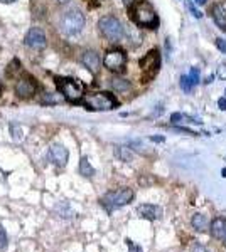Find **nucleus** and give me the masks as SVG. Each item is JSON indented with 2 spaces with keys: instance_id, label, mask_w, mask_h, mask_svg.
Wrapping results in <instances>:
<instances>
[{
  "instance_id": "obj_19",
  "label": "nucleus",
  "mask_w": 226,
  "mask_h": 252,
  "mask_svg": "<svg viewBox=\"0 0 226 252\" xmlns=\"http://www.w3.org/2000/svg\"><path fill=\"white\" fill-rule=\"evenodd\" d=\"M211 12H213V19H214V22H216L218 26H220L223 30H226V17L223 15V14H221V10L218 9V5H214Z\"/></svg>"
},
{
  "instance_id": "obj_14",
  "label": "nucleus",
  "mask_w": 226,
  "mask_h": 252,
  "mask_svg": "<svg viewBox=\"0 0 226 252\" xmlns=\"http://www.w3.org/2000/svg\"><path fill=\"white\" fill-rule=\"evenodd\" d=\"M210 232L214 239H225L226 237V219L216 217L210 223Z\"/></svg>"
},
{
  "instance_id": "obj_13",
  "label": "nucleus",
  "mask_w": 226,
  "mask_h": 252,
  "mask_svg": "<svg viewBox=\"0 0 226 252\" xmlns=\"http://www.w3.org/2000/svg\"><path fill=\"white\" fill-rule=\"evenodd\" d=\"M81 62H83L84 67L93 74H97L98 69H100V56H98L95 51H84L83 54H81Z\"/></svg>"
},
{
  "instance_id": "obj_24",
  "label": "nucleus",
  "mask_w": 226,
  "mask_h": 252,
  "mask_svg": "<svg viewBox=\"0 0 226 252\" xmlns=\"http://www.w3.org/2000/svg\"><path fill=\"white\" fill-rule=\"evenodd\" d=\"M186 5H188V9L191 10V14H193L196 19H201L203 17V14H201V10H197L196 7H194V3L191 2V0H186Z\"/></svg>"
},
{
  "instance_id": "obj_29",
  "label": "nucleus",
  "mask_w": 226,
  "mask_h": 252,
  "mask_svg": "<svg viewBox=\"0 0 226 252\" xmlns=\"http://www.w3.org/2000/svg\"><path fill=\"white\" fill-rule=\"evenodd\" d=\"M176 131H179V133H186V134H191V136H194V134H197L196 131H191L188 130V128H184V126H178V128H174Z\"/></svg>"
},
{
  "instance_id": "obj_30",
  "label": "nucleus",
  "mask_w": 226,
  "mask_h": 252,
  "mask_svg": "<svg viewBox=\"0 0 226 252\" xmlns=\"http://www.w3.org/2000/svg\"><path fill=\"white\" fill-rule=\"evenodd\" d=\"M216 45H218V49H220L221 52H225L226 54V41L225 39H216Z\"/></svg>"
},
{
  "instance_id": "obj_31",
  "label": "nucleus",
  "mask_w": 226,
  "mask_h": 252,
  "mask_svg": "<svg viewBox=\"0 0 226 252\" xmlns=\"http://www.w3.org/2000/svg\"><path fill=\"white\" fill-rule=\"evenodd\" d=\"M218 106H220L221 111H226V98H220V101H218Z\"/></svg>"
},
{
  "instance_id": "obj_32",
  "label": "nucleus",
  "mask_w": 226,
  "mask_h": 252,
  "mask_svg": "<svg viewBox=\"0 0 226 252\" xmlns=\"http://www.w3.org/2000/svg\"><path fill=\"white\" fill-rule=\"evenodd\" d=\"M218 9H220L221 14H223V15L226 17V0H225L223 3H218Z\"/></svg>"
},
{
  "instance_id": "obj_28",
  "label": "nucleus",
  "mask_w": 226,
  "mask_h": 252,
  "mask_svg": "<svg viewBox=\"0 0 226 252\" xmlns=\"http://www.w3.org/2000/svg\"><path fill=\"white\" fill-rule=\"evenodd\" d=\"M191 252H211L210 249H206V247L203 246V244L199 242H194L193 247H191Z\"/></svg>"
},
{
  "instance_id": "obj_26",
  "label": "nucleus",
  "mask_w": 226,
  "mask_h": 252,
  "mask_svg": "<svg viewBox=\"0 0 226 252\" xmlns=\"http://www.w3.org/2000/svg\"><path fill=\"white\" fill-rule=\"evenodd\" d=\"M181 88L184 91H188V93L191 91V88H193V83H191V79H189L188 76H182L181 77Z\"/></svg>"
},
{
  "instance_id": "obj_1",
  "label": "nucleus",
  "mask_w": 226,
  "mask_h": 252,
  "mask_svg": "<svg viewBox=\"0 0 226 252\" xmlns=\"http://www.w3.org/2000/svg\"><path fill=\"white\" fill-rule=\"evenodd\" d=\"M130 14H132L133 22L140 27L155 29L159 24L157 14H155L154 7H152L147 0H137V2L130 7Z\"/></svg>"
},
{
  "instance_id": "obj_38",
  "label": "nucleus",
  "mask_w": 226,
  "mask_h": 252,
  "mask_svg": "<svg viewBox=\"0 0 226 252\" xmlns=\"http://www.w3.org/2000/svg\"><path fill=\"white\" fill-rule=\"evenodd\" d=\"M204 2H206V0H196V3H199V5H203Z\"/></svg>"
},
{
  "instance_id": "obj_34",
  "label": "nucleus",
  "mask_w": 226,
  "mask_h": 252,
  "mask_svg": "<svg viewBox=\"0 0 226 252\" xmlns=\"http://www.w3.org/2000/svg\"><path fill=\"white\" fill-rule=\"evenodd\" d=\"M135 2H137V0H123V3H125L127 7H132V5H133V3H135Z\"/></svg>"
},
{
  "instance_id": "obj_16",
  "label": "nucleus",
  "mask_w": 226,
  "mask_h": 252,
  "mask_svg": "<svg viewBox=\"0 0 226 252\" xmlns=\"http://www.w3.org/2000/svg\"><path fill=\"white\" fill-rule=\"evenodd\" d=\"M191 225H193L197 232H206L208 230V219L204 217L203 214L197 212V214H194L193 217H191Z\"/></svg>"
},
{
  "instance_id": "obj_8",
  "label": "nucleus",
  "mask_w": 226,
  "mask_h": 252,
  "mask_svg": "<svg viewBox=\"0 0 226 252\" xmlns=\"http://www.w3.org/2000/svg\"><path fill=\"white\" fill-rule=\"evenodd\" d=\"M16 93H17L19 98H22V99L32 98V96L37 93L36 79H34V77H31V76H22L16 83Z\"/></svg>"
},
{
  "instance_id": "obj_22",
  "label": "nucleus",
  "mask_w": 226,
  "mask_h": 252,
  "mask_svg": "<svg viewBox=\"0 0 226 252\" xmlns=\"http://www.w3.org/2000/svg\"><path fill=\"white\" fill-rule=\"evenodd\" d=\"M112 86L115 88L116 91H123V89H127V88H129V83H127L125 79H113L112 81Z\"/></svg>"
},
{
  "instance_id": "obj_36",
  "label": "nucleus",
  "mask_w": 226,
  "mask_h": 252,
  "mask_svg": "<svg viewBox=\"0 0 226 252\" xmlns=\"http://www.w3.org/2000/svg\"><path fill=\"white\" fill-rule=\"evenodd\" d=\"M152 141H164L162 136H152Z\"/></svg>"
},
{
  "instance_id": "obj_23",
  "label": "nucleus",
  "mask_w": 226,
  "mask_h": 252,
  "mask_svg": "<svg viewBox=\"0 0 226 252\" xmlns=\"http://www.w3.org/2000/svg\"><path fill=\"white\" fill-rule=\"evenodd\" d=\"M125 244L127 247H129V252H144L142 247L139 246V244H135L132 239H125Z\"/></svg>"
},
{
  "instance_id": "obj_21",
  "label": "nucleus",
  "mask_w": 226,
  "mask_h": 252,
  "mask_svg": "<svg viewBox=\"0 0 226 252\" xmlns=\"http://www.w3.org/2000/svg\"><path fill=\"white\" fill-rule=\"evenodd\" d=\"M9 246V239H7V232L2 225H0V252H3Z\"/></svg>"
},
{
  "instance_id": "obj_35",
  "label": "nucleus",
  "mask_w": 226,
  "mask_h": 252,
  "mask_svg": "<svg viewBox=\"0 0 226 252\" xmlns=\"http://www.w3.org/2000/svg\"><path fill=\"white\" fill-rule=\"evenodd\" d=\"M58 3H61V5H66V3H69L71 0H56Z\"/></svg>"
},
{
  "instance_id": "obj_6",
  "label": "nucleus",
  "mask_w": 226,
  "mask_h": 252,
  "mask_svg": "<svg viewBox=\"0 0 226 252\" xmlns=\"http://www.w3.org/2000/svg\"><path fill=\"white\" fill-rule=\"evenodd\" d=\"M56 84H58V89L61 91V94L71 103H80L84 96L83 84L73 77H56Z\"/></svg>"
},
{
  "instance_id": "obj_11",
  "label": "nucleus",
  "mask_w": 226,
  "mask_h": 252,
  "mask_svg": "<svg viewBox=\"0 0 226 252\" xmlns=\"http://www.w3.org/2000/svg\"><path fill=\"white\" fill-rule=\"evenodd\" d=\"M48 158H49V162H51L52 165L65 166L66 163H68V160H69V153H68V150L63 147V145L54 143V145H51V148H49Z\"/></svg>"
},
{
  "instance_id": "obj_10",
  "label": "nucleus",
  "mask_w": 226,
  "mask_h": 252,
  "mask_svg": "<svg viewBox=\"0 0 226 252\" xmlns=\"http://www.w3.org/2000/svg\"><path fill=\"white\" fill-rule=\"evenodd\" d=\"M140 67H142L144 73H147V76H149V77L157 74L159 67H161V58H159V51H157V49L150 51L149 54H147L145 58L140 61Z\"/></svg>"
},
{
  "instance_id": "obj_3",
  "label": "nucleus",
  "mask_w": 226,
  "mask_h": 252,
  "mask_svg": "<svg viewBox=\"0 0 226 252\" xmlns=\"http://www.w3.org/2000/svg\"><path fill=\"white\" fill-rule=\"evenodd\" d=\"M80 103L84 106V108L91 109V111H110V109L116 108V104H118L115 96L110 93H105V91H101V93L84 94Z\"/></svg>"
},
{
  "instance_id": "obj_20",
  "label": "nucleus",
  "mask_w": 226,
  "mask_h": 252,
  "mask_svg": "<svg viewBox=\"0 0 226 252\" xmlns=\"http://www.w3.org/2000/svg\"><path fill=\"white\" fill-rule=\"evenodd\" d=\"M10 136H12L14 141H20L22 140V128L17 123H10Z\"/></svg>"
},
{
  "instance_id": "obj_37",
  "label": "nucleus",
  "mask_w": 226,
  "mask_h": 252,
  "mask_svg": "<svg viewBox=\"0 0 226 252\" xmlns=\"http://www.w3.org/2000/svg\"><path fill=\"white\" fill-rule=\"evenodd\" d=\"M0 2H2V3H14L16 0H0Z\"/></svg>"
},
{
  "instance_id": "obj_27",
  "label": "nucleus",
  "mask_w": 226,
  "mask_h": 252,
  "mask_svg": "<svg viewBox=\"0 0 226 252\" xmlns=\"http://www.w3.org/2000/svg\"><path fill=\"white\" fill-rule=\"evenodd\" d=\"M61 101V98H56V96L52 94H46V99H42V103H48V104H56V103Z\"/></svg>"
},
{
  "instance_id": "obj_9",
  "label": "nucleus",
  "mask_w": 226,
  "mask_h": 252,
  "mask_svg": "<svg viewBox=\"0 0 226 252\" xmlns=\"http://www.w3.org/2000/svg\"><path fill=\"white\" fill-rule=\"evenodd\" d=\"M48 44V39H46V32L41 27H31L26 34V45H29L31 49H44Z\"/></svg>"
},
{
  "instance_id": "obj_33",
  "label": "nucleus",
  "mask_w": 226,
  "mask_h": 252,
  "mask_svg": "<svg viewBox=\"0 0 226 252\" xmlns=\"http://www.w3.org/2000/svg\"><path fill=\"white\" fill-rule=\"evenodd\" d=\"M220 76L226 77V66H225V64H223V66H220Z\"/></svg>"
},
{
  "instance_id": "obj_25",
  "label": "nucleus",
  "mask_w": 226,
  "mask_h": 252,
  "mask_svg": "<svg viewBox=\"0 0 226 252\" xmlns=\"http://www.w3.org/2000/svg\"><path fill=\"white\" fill-rule=\"evenodd\" d=\"M189 79H191V83H193V86H196V84L199 83V71H197L196 67H193V69H191Z\"/></svg>"
},
{
  "instance_id": "obj_2",
  "label": "nucleus",
  "mask_w": 226,
  "mask_h": 252,
  "mask_svg": "<svg viewBox=\"0 0 226 252\" xmlns=\"http://www.w3.org/2000/svg\"><path fill=\"white\" fill-rule=\"evenodd\" d=\"M135 193H133L132 189L129 187H123V189H118V190H113V192H108L101 197L100 204L103 205V208L107 212H113L116 208H122L125 205H129L130 202L133 200Z\"/></svg>"
},
{
  "instance_id": "obj_4",
  "label": "nucleus",
  "mask_w": 226,
  "mask_h": 252,
  "mask_svg": "<svg viewBox=\"0 0 226 252\" xmlns=\"http://www.w3.org/2000/svg\"><path fill=\"white\" fill-rule=\"evenodd\" d=\"M84 22H86V19L80 9H69L61 17V30L66 35H76L83 30Z\"/></svg>"
},
{
  "instance_id": "obj_18",
  "label": "nucleus",
  "mask_w": 226,
  "mask_h": 252,
  "mask_svg": "<svg viewBox=\"0 0 226 252\" xmlns=\"http://www.w3.org/2000/svg\"><path fill=\"white\" fill-rule=\"evenodd\" d=\"M113 151H115V157L118 160H122V162H132L133 153L129 147H115Z\"/></svg>"
},
{
  "instance_id": "obj_39",
  "label": "nucleus",
  "mask_w": 226,
  "mask_h": 252,
  "mask_svg": "<svg viewBox=\"0 0 226 252\" xmlns=\"http://www.w3.org/2000/svg\"><path fill=\"white\" fill-rule=\"evenodd\" d=\"M225 94H226V91H225Z\"/></svg>"
},
{
  "instance_id": "obj_12",
  "label": "nucleus",
  "mask_w": 226,
  "mask_h": 252,
  "mask_svg": "<svg viewBox=\"0 0 226 252\" xmlns=\"http://www.w3.org/2000/svg\"><path fill=\"white\" fill-rule=\"evenodd\" d=\"M137 214L140 219H145V221H157L162 217V208L154 204H142L137 208Z\"/></svg>"
},
{
  "instance_id": "obj_7",
  "label": "nucleus",
  "mask_w": 226,
  "mask_h": 252,
  "mask_svg": "<svg viewBox=\"0 0 226 252\" xmlns=\"http://www.w3.org/2000/svg\"><path fill=\"white\" fill-rule=\"evenodd\" d=\"M103 64L108 71L112 73H123L127 66V56L122 49H112L105 54L103 58Z\"/></svg>"
},
{
  "instance_id": "obj_15",
  "label": "nucleus",
  "mask_w": 226,
  "mask_h": 252,
  "mask_svg": "<svg viewBox=\"0 0 226 252\" xmlns=\"http://www.w3.org/2000/svg\"><path fill=\"white\" fill-rule=\"evenodd\" d=\"M171 121L174 123V125H184V123L203 125V121H201L199 118H193V116H188V115H184V113H174V115L171 116Z\"/></svg>"
},
{
  "instance_id": "obj_17",
  "label": "nucleus",
  "mask_w": 226,
  "mask_h": 252,
  "mask_svg": "<svg viewBox=\"0 0 226 252\" xmlns=\"http://www.w3.org/2000/svg\"><path fill=\"white\" fill-rule=\"evenodd\" d=\"M80 173L83 177H86V178H91V177L95 175V168L91 166L90 160H88L86 157H83L80 160Z\"/></svg>"
},
{
  "instance_id": "obj_5",
  "label": "nucleus",
  "mask_w": 226,
  "mask_h": 252,
  "mask_svg": "<svg viewBox=\"0 0 226 252\" xmlns=\"http://www.w3.org/2000/svg\"><path fill=\"white\" fill-rule=\"evenodd\" d=\"M98 29H100L101 35H103L105 39H108V41L112 42L122 41L123 35H125V29H123L122 22L113 15L101 17L100 22H98Z\"/></svg>"
}]
</instances>
